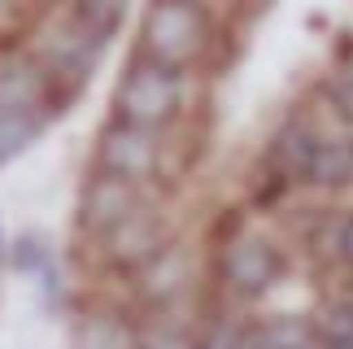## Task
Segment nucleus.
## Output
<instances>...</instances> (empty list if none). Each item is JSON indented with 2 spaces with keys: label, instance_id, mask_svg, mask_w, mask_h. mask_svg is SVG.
<instances>
[{
  "label": "nucleus",
  "instance_id": "ddd939ff",
  "mask_svg": "<svg viewBox=\"0 0 353 349\" xmlns=\"http://www.w3.org/2000/svg\"><path fill=\"white\" fill-rule=\"evenodd\" d=\"M52 5H57L88 39H97L101 48H110L122 31V22H127L131 0H52Z\"/></svg>",
  "mask_w": 353,
  "mask_h": 349
},
{
  "label": "nucleus",
  "instance_id": "0eeeda50",
  "mask_svg": "<svg viewBox=\"0 0 353 349\" xmlns=\"http://www.w3.org/2000/svg\"><path fill=\"white\" fill-rule=\"evenodd\" d=\"M166 245H170L166 219H161V210L153 206V201H148V206H140L135 214H127V219H122L118 227H110L105 236L92 240V249H97V262L105 266V271L127 275V279L140 275Z\"/></svg>",
  "mask_w": 353,
  "mask_h": 349
},
{
  "label": "nucleus",
  "instance_id": "4be33fe9",
  "mask_svg": "<svg viewBox=\"0 0 353 349\" xmlns=\"http://www.w3.org/2000/svg\"><path fill=\"white\" fill-rule=\"evenodd\" d=\"M5 253H9V232H5V223H0V266H5Z\"/></svg>",
  "mask_w": 353,
  "mask_h": 349
},
{
  "label": "nucleus",
  "instance_id": "6ab92c4d",
  "mask_svg": "<svg viewBox=\"0 0 353 349\" xmlns=\"http://www.w3.org/2000/svg\"><path fill=\"white\" fill-rule=\"evenodd\" d=\"M327 258L353 271V210H345L341 219L327 223Z\"/></svg>",
  "mask_w": 353,
  "mask_h": 349
},
{
  "label": "nucleus",
  "instance_id": "4468645a",
  "mask_svg": "<svg viewBox=\"0 0 353 349\" xmlns=\"http://www.w3.org/2000/svg\"><path fill=\"white\" fill-rule=\"evenodd\" d=\"M249 349H319L310 319L296 315H270L249 323Z\"/></svg>",
  "mask_w": 353,
  "mask_h": 349
},
{
  "label": "nucleus",
  "instance_id": "f03ea898",
  "mask_svg": "<svg viewBox=\"0 0 353 349\" xmlns=\"http://www.w3.org/2000/svg\"><path fill=\"white\" fill-rule=\"evenodd\" d=\"M223 48V26L183 0H148L135 26V57L174 74H196Z\"/></svg>",
  "mask_w": 353,
  "mask_h": 349
},
{
  "label": "nucleus",
  "instance_id": "7ed1b4c3",
  "mask_svg": "<svg viewBox=\"0 0 353 349\" xmlns=\"http://www.w3.org/2000/svg\"><path fill=\"white\" fill-rule=\"evenodd\" d=\"M188 92H192V74H174V70H161V66L144 61L131 52L127 70L118 74L114 83V97H110V118L114 123H127V127H140V131H161L179 127L183 118H192L188 110Z\"/></svg>",
  "mask_w": 353,
  "mask_h": 349
},
{
  "label": "nucleus",
  "instance_id": "412c9836",
  "mask_svg": "<svg viewBox=\"0 0 353 349\" xmlns=\"http://www.w3.org/2000/svg\"><path fill=\"white\" fill-rule=\"evenodd\" d=\"M183 5H192V9H201V13H210L219 26H227V18L240 9V0H183Z\"/></svg>",
  "mask_w": 353,
  "mask_h": 349
},
{
  "label": "nucleus",
  "instance_id": "f8f14e48",
  "mask_svg": "<svg viewBox=\"0 0 353 349\" xmlns=\"http://www.w3.org/2000/svg\"><path fill=\"white\" fill-rule=\"evenodd\" d=\"M131 279H135L140 301L144 306H157V310H161V306H170L174 297H183L188 284H192V279H188V258H183V249H174V245H166L140 275H131Z\"/></svg>",
  "mask_w": 353,
  "mask_h": 349
},
{
  "label": "nucleus",
  "instance_id": "1a4fd4ad",
  "mask_svg": "<svg viewBox=\"0 0 353 349\" xmlns=\"http://www.w3.org/2000/svg\"><path fill=\"white\" fill-rule=\"evenodd\" d=\"M319 140H323V127L314 123V114L292 110V114L275 127V136H270L262 166H266L270 174H279L288 188H305V179H310V162H314Z\"/></svg>",
  "mask_w": 353,
  "mask_h": 349
},
{
  "label": "nucleus",
  "instance_id": "f257e3e1",
  "mask_svg": "<svg viewBox=\"0 0 353 349\" xmlns=\"http://www.w3.org/2000/svg\"><path fill=\"white\" fill-rule=\"evenodd\" d=\"M70 97L13 44L0 52V166L18 162L65 114Z\"/></svg>",
  "mask_w": 353,
  "mask_h": 349
},
{
  "label": "nucleus",
  "instance_id": "20e7f679",
  "mask_svg": "<svg viewBox=\"0 0 353 349\" xmlns=\"http://www.w3.org/2000/svg\"><path fill=\"white\" fill-rule=\"evenodd\" d=\"M18 48H22L26 57H31L70 101L88 88V79L97 74L101 57L110 52V48H101L97 39H88L57 5H44V9H39V18L26 26V35H22Z\"/></svg>",
  "mask_w": 353,
  "mask_h": 349
},
{
  "label": "nucleus",
  "instance_id": "39448f33",
  "mask_svg": "<svg viewBox=\"0 0 353 349\" xmlns=\"http://www.w3.org/2000/svg\"><path fill=\"white\" fill-rule=\"evenodd\" d=\"M288 275V253L275 236L236 227L227 240L214 249V279L232 301H262L279 279Z\"/></svg>",
  "mask_w": 353,
  "mask_h": 349
},
{
  "label": "nucleus",
  "instance_id": "2eb2a0df",
  "mask_svg": "<svg viewBox=\"0 0 353 349\" xmlns=\"http://www.w3.org/2000/svg\"><path fill=\"white\" fill-rule=\"evenodd\" d=\"M319 349H353V297H332L310 315Z\"/></svg>",
  "mask_w": 353,
  "mask_h": 349
},
{
  "label": "nucleus",
  "instance_id": "a211bd4d",
  "mask_svg": "<svg viewBox=\"0 0 353 349\" xmlns=\"http://www.w3.org/2000/svg\"><path fill=\"white\" fill-rule=\"evenodd\" d=\"M196 349H249V323L240 319H210L201 328V337H192Z\"/></svg>",
  "mask_w": 353,
  "mask_h": 349
},
{
  "label": "nucleus",
  "instance_id": "6e6552de",
  "mask_svg": "<svg viewBox=\"0 0 353 349\" xmlns=\"http://www.w3.org/2000/svg\"><path fill=\"white\" fill-rule=\"evenodd\" d=\"M140 206H148V188H135V183H122V179H110V174L88 170V183H83L79 206H74V227H79V236L92 245L97 236H105L110 227H118Z\"/></svg>",
  "mask_w": 353,
  "mask_h": 349
},
{
  "label": "nucleus",
  "instance_id": "9b49d317",
  "mask_svg": "<svg viewBox=\"0 0 353 349\" xmlns=\"http://www.w3.org/2000/svg\"><path fill=\"white\" fill-rule=\"evenodd\" d=\"M353 183V131L349 127H323V140L310 162L305 188H323V192H341Z\"/></svg>",
  "mask_w": 353,
  "mask_h": 349
},
{
  "label": "nucleus",
  "instance_id": "423d86ee",
  "mask_svg": "<svg viewBox=\"0 0 353 349\" xmlns=\"http://www.w3.org/2000/svg\"><path fill=\"white\" fill-rule=\"evenodd\" d=\"M92 170L110 174V179L135 183V188H157L161 170V136L127 123H105L97 131V149H92Z\"/></svg>",
  "mask_w": 353,
  "mask_h": 349
},
{
  "label": "nucleus",
  "instance_id": "f3484780",
  "mask_svg": "<svg viewBox=\"0 0 353 349\" xmlns=\"http://www.w3.org/2000/svg\"><path fill=\"white\" fill-rule=\"evenodd\" d=\"M314 92H319L323 110L336 118V127L353 131V74H327V79H319Z\"/></svg>",
  "mask_w": 353,
  "mask_h": 349
},
{
  "label": "nucleus",
  "instance_id": "dca6fc26",
  "mask_svg": "<svg viewBox=\"0 0 353 349\" xmlns=\"http://www.w3.org/2000/svg\"><path fill=\"white\" fill-rule=\"evenodd\" d=\"M5 266L9 271H18V275H48L52 266V249H48V240L44 236H35V232H22V236H9V253H5Z\"/></svg>",
  "mask_w": 353,
  "mask_h": 349
},
{
  "label": "nucleus",
  "instance_id": "aec40b11",
  "mask_svg": "<svg viewBox=\"0 0 353 349\" xmlns=\"http://www.w3.org/2000/svg\"><path fill=\"white\" fill-rule=\"evenodd\" d=\"M135 349H196V341L188 337V332H153V337L144 332Z\"/></svg>",
  "mask_w": 353,
  "mask_h": 349
},
{
  "label": "nucleus",
  "instance_id": "9d476101",
  "mask_svg": "<svg viewBox=\"0 0 353 349\" xmlns=\"http://www.w3.org/2000/svg\"><path fill=\"white\" fill-rule=\"evenodd\" d=\"M144 332H135L127 323V315L114 306H88L74 315L70 328V345L74 349H135Z\"/></svg>",
  "mask_w": 353,
  "mask_h": 349
}]
</instances>
